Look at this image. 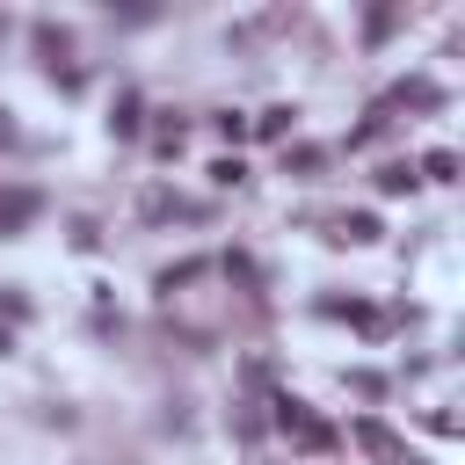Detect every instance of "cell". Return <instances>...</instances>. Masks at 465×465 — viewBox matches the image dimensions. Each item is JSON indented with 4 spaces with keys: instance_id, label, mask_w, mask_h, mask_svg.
Wrapping results in <instances>:
<instances>
[{
    "instance_id": "obj_1",
    "label": "cell",
    "mask_w": 465,
    "mask_h": 465,
    "mask_svg": "<svg viewBox=\"0 0 465 465\" xmlns=\"http://www.w3.org/2000/svg\"><path fill=\"white\" fill-rule=\"evenodd\" d=\"M30 211H37V197H30V190H15L8 204H0V232H15V225H22Z\"/></svg>"
},
{
    "instance_id": "obj_2",
    "label": "cell",
    "mask_w": 465,
    "mask_h": 465,
    "mask_svg": "<svg viewBox=\"0 0 465 465\" xmlns=\"http://www.w3.org/2000/svg\"><path fill=\"white\" fill-rule=\"evenodd\" d=\"M357 444H371V451H385V458H400V444L378 429V422H357Z\"/></svg>"
},
{
    "instance_id": "obj_3",
    "label": "cell",
    "mask_w": 465,
    "mask_h": 465,
    "mask_svg": "<svg viewBox=\"0 0 465 465\" xmlns=\"http://www.w3.org/2000/svg\"><path fill=\"white\" fill-rule=\"evenodd\" d=\"M378 190H385V197H400V190H415V167H385V174H378Z\"/></svg>"
}]
</instances>
